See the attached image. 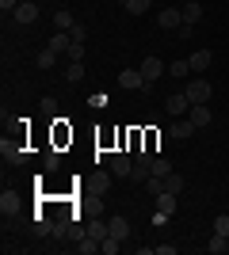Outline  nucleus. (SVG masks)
Here are the masks:
<instances>
[{
    "label": "nucleus",
    "mask_w": 229,
    "mask_h": 255,
    "mask_svg": "<svg viewBox=\"0 0 229 255\" xmlns=\"http://www.w3.org/2000/svg\"><path fill=\"white\" fill-rule=\"evenodd\" d=\"M119 88H122V92H149L142 69H122V73H119Z\"/></svg>",
    "instance_id": "f257e3e1"
},
{
    "label": "nucleus",
    "mask_w": 229,
    "mask_h": 255,
    "mask_svg": "<svg viewBox=\"0 0 229 255\" xmlns=\"http://www.w3.org/2000/svg\"><path fill=\"white\" fill-rule=\"evenodd\" d=\"M176 198H180V194H168V191L157 194V213H153V225H164V221L176 213Z\"/></svg>",
    "instance_id": "f03ea898"
},
{
    "label": "nucleus",
    "mask_w": 229,
    "mask_h": 255,
    "mask_svg": "<svg viewBox=\"0 0 229 255\" xmlns=\"http://www.w3.org/2000/svg\"><path fill=\"white\" fill-rule=\"evenodd\" d=\"M184 92H187V99H191V107H195V103H210V96H214L210 80H191Z\"/></svg>",
    "instance_id": "7ed1b4c3"
},
{
    "label": "nucleus",
    "mask_w": 229,
    "mask_h": 255,
    "mask_svg": "<svg viewBox=\"0 0 229 255\" xmlns=\"http://www.w3.org/2000/svg\"><path fill=\"white\" fill-rule=\"evenodd\" d=\"M11 19L19 23V27H31V23L38 19V4H34V0H19V8L11 11Z\"/></svg>",
    "instance_id": "20e7f679"
},
{
    "label": "nucleus",
    "mask_w": 229,
    "mask_h": 255,
    "mask_svg": "<svg viewBox=\"0 0 229 255\" xmlns=\"http://www.w3.org/2000/svg\"><path fill=\"white\" fill-rule=\"evenodd\" d=\"M138 69H142V76H145V84H157V80H161V73H164V61L161 57H145L142 65H138Z\"/></svg>",
    "instance_id": "39448f33"
},
{
    "label": "nucleus",
    "mask_w": 229,
    "mask_h": 255,
    "mask_svg": "<svg viewBox=\"0 0 229 255\" xmlns=\"http://www.w3.org/2000/svg\"><path fill=\"white\" fill-rule=\"evenodd\" d=\"M187 107H191V99H187V92H172V96L164 99V111H168V115L172 118H180L187 111Z\"/></svg>",
    "instance_id": "423d86ee"
},
{
    "label": "nucleus",
    "mask_w": 229,
    "mask_h": 255,
    "mask_svg": "<svg viewBox=\"0 0 229 255\" xmlns=\"http://www.w3.org/2000/svg\"><path fill=\"white\" fill-rule=\"evenodd\" d=\"M130 168H134V160L126 156V152H115V156H111V175H115V179H130Z\"/></svg>",
    "instance_id": "0eeeda50"
},
{
    "label": "nucleus",
    "mask_w": 229,
    "mask_h": 255,
    "mask_svg": "<svg viewBox=\"0 0 229 255\" xmlns=\"http://www.w3.org/2000/svg\"><path fill=\"white\" fill-rule=\"evenodd\" d=\"M157 27H164V31H180V27H184V11H180V8H164L161 19H157Z\"/></svg>",
    "instance_id": "6e6552de"
},
{
    "label": "nucleus",
    "mask_w": 229,
    "mask_h": 255,
    "mask_svg": "<svg viewBox=\"0 0 229 255\" xmlns=\"http://www.w3.org/2000/svg\"><path fill=\"white\" fill-rule=\"evenodd\" d=\"M187 61H191V73H207L210 65H214V53H210V50H195Z\"/></svg>",
    "instance_id": "1a4fd4ad"
},
{
    "label": "nucleus",
    "mask_w": 229,
    "mask_h": 255,
    "mask_svg": "<svg viewBox=\"0 0 229 255\" xmlns=\"http://www.w3.org/2000/svg\"><path fill=\"white\" fill-rule=\"evenodd\" d=\"M187 118H191V126H195V129H203V126H210V122H214V118H210V107H207V103H195Z\"/></svg>",
    "instance_id": "9d476101"
},
{
    "label": "nucleus",
    "mask_w": 229,
    "mask_h": 255,
    "mask_svg": "<svg viewBox=\"0 0 229 255\" xmlns=\"http://www.w3.org/2000/svg\"><path fill=\"white\" fill-rule=\"evenodd\" d=\"M191 133H195L191 118H184V122H172V126H168V137H172V141H187Z\"/></svg>",
    "instance_id": "9b49d317"
},
{
    "label": "nucleus",
    "mask_w": 229,
    "mask_h": 255,
    "mask_svg": "<svg viewBox=\"0 0 229 255\" xmlns=\"http://www.w3.org/2000/svg\"><path fill=\"white\" fill-rule=\"evenodd\" d=\"M180 11H184V23H187V27H195V23L203 19V4H199V0H187Z\"/></svg>",
    "instance_id": "f8f14e48"
},
{
    "label": "nucleus",
    "mask_w": 229,
    "mask_h": 255,
    "mask_svg": "<svg viewBox=\"0 0 229 255\" xmlns=\"http://www.w3.org/2000/svg\"><path fill=\"white\" fill-rule=\"evenodd\" d=\"M99 248H103V240L92 236V233H84V236H80V244H76V252H80V255H96Z\"/></svg>",
    "instance_id": "ddd939ff"
},
{
    "label": "nucleus",
    "mask_w": 229,
    "mask_h": 255,
    "mask_svg": "<svg viewBox=\"0 0 229 255\" xmlns=\"http://www.w3.org/2000/svg\"><path fill=\"white\" fill-rule=\"evenodd\" d=\"M69 46H73V34H65V31L50 34V50L54 53H69Z\"/></svg>",
    "instance_id": "4468645a"
},
{
    "label": "nucleus",
    "mask_w": 229,
    "mask_h": 255,
    "mask_svg": "<svg viewBox=\"0 0 229 255\" xmlns=\"http://www.w3.org/2000/svg\"><path fill=\"white\" fill-rule=\"evenodd\" d=\"M207 252H210V255H222V252H229V236L214 233V236L207 240Z\"/></svg>",
    "instance_id": "2eb2a0df"
},
{
    "label": "nucleus",
    "mask_w": 229,
    "mask_h": 255,
    "mask_svg": "<svg viewBox=\"0 0 229 255\" xmlns=\"http://www.w3.org/2000/svg\"><path fill=\"white\" fill-rule=\"evenodd\" d=\"M111 236H119V240H126V236H130V221H126V217H111Z\"/></svg>",
    "instance_id": "dca6fc26"
},
{
    "label": "nucleus",
    "mask_w": 229,
    "mask_h": 255,
    "mask_svg": "<svg viewBox=\"0 0 229 255\" xmlns=\"http://www.w3.org/2000/svg\"><path fill=\"white\" fill-rule=\"evenodd\" d=\"M149 171H153V175H161V179H164V175H172V160H164V156H153V164H149Z\"/></svg>",
    "instance_id": "f3484780"
},
{
    "label": "nucleus",
    "mask_w": 229,
    "mask_h": 255,
    "mask_svg": "<svg viewBox=\"0 0 229 255\" xmlns=\"http://www.w3.org/2000/svg\"><path fill=\"white\" fill-rule=\"evenodd\" d=\"M153 171H149V164H142V160H134V168H130V183H145Z\"/></svg>",
    "instance_id": "a211bd4d"
},
{
    "label": "nucleus",
    "mask_w": 229,
    "mask_h": 255,
    "mask_svg": "<svg viewBox=\"0 0 229 255\" xmlns=\"http://www.w3.org/2000/svg\"><path fill=\"white\" fill-rule=\"evenodd\" d=\"M164 191H168V194H180V191H184V175H180V171L164 175Z\"/></svg>",
    "instance_id": "6ab92c4d"
},
{
    "label": "nucleus",
    "mask_w": 229,
    "mask_h": 255,
    "mask_svg": "<svg viewBox=\"0 0 229 255\" xmlns=\"http://www.w3.org/2000/svg\"><path fill=\"white\" fill-rule=\"evenodd\" d=\"M73 11H54V27H57V31H73Z\"/></svg>",
    "instance_id": "aec40b11"
},
{
    "label": "nucleus",
    "mask_w": 229,
    "mask_h": 255,
    "mask_svg": "<svg viewBox=\"0 0 229 255\" xmlns=\"http://www.w3.org/2000/svg\"><path fill=\"white\" fill-rule=\"evenodd\" d=\"M65 80H69V84H80V80H84V65H80V61H69Z\"/></svg>",
    "instance_id": "412c9836"
},
{
    "label": "nucleus",
    "mask_w": 229,
    "mask_h": 255,
    "mask_svg": "<svg viewBox=\"0 0 229 255\" xmlns=\"http://www.w3.org/2000/svg\"><path fill=\"white\" fill-rule=\"evenodd\" d=\"M122 8L130 11V15H145V11H149V0H122Z\"/></svg>",
    "instance_id": "4be33fe9"
},
{
    "label": "nucleus",
    "mask_w": 229,
    "mask_h": 255,
    "mask_svg": "<svg viewBox=\"0 0 229 255\" xmlns=\"http://www.w3.org/2000/svg\"><path fill=\"white\" fill-rule=\"evenodd\" d=\"M54 61H57V53L50 50V46H46V50L38 53V69H54Z\"/></svg>",
    "instance_id": "5701e85b"
},
{
    "label": "nucleus",
    "mask_w": 229,
    "mask_h": 255,
    "mask_svg": "<svg viewBox=\"0 0 229 255\" xmlns=\"http://www.w3.org/2000/svg\"><path fill=\"white\" fill-rule=\"evenodd\" d=\"M145 191H149L153 198H157V194L164 191V179H161V175H149V179H145Z\"/></svg>",
    "instance_id": "b1692460"
},
{
    "label": "nucleus",
    "mask_w": 229,
    "mask_h": 255,
    "mask_svg": "<svg viewBox=\"0 0 229 255\" xmlns=\"http://www.w3.org/2000/svg\"><path fill=\"white\" fill-rule=\"evenodd\" d=\"M168 73H172V76H187V73H191V61H172V65H168Z\"/></svg>",
    "instance_id": "393cba45"
},
{
    "label": "nucleus",
    "mask_w": 229,
    "mask_h": 255,
    "mask_svg": "<svg viewBox=\"0 0 229 255\" xmlns=\"http://www.w3.org/2000/svg\"><path fill=\"white\" fill-rule=\"evenodd\" d=\"M214 233L229 236V213H218V217H214Z\"/></svg>",
    "instance_id": "a878e982"
},
{
    "label": "nucleus",
    "mask_w": 229,
    "mask_h": 255,
    "mask_svg": "<svg viewBox=\"0 0 229 255\" xmlns=\"http://www.w3.org/2000/svg\"><path fill=\"white\" fill-rule=\"evenodd\" d=\"M65 57H69V61H84V42H73Z\"/></svg>",
    "instance_id": "bb28decb"
},
{
    "label": "nucleus",
    "mask_w": 229,
    "mask_h": 255,
    "mask_svg": "<svg viewBox=\"0 0 229 255\" xmlns=\"http://www.w3.org/2000/svg\"><path fill=\"white\" fill-rule=\"evenodd\" d=\"M69 34H73V42H88V27H84V23H73V31H69Z\"/></svg>",
    "instance_id": "cd10ccee"
},
{
    "label": "nucleus",
    "mask_w": 229,
    "mask_h": 255,
    "mask_svg": "<svg viewBox=\"0 0 229 255\" xmlns=\"http://www.w3.org/2000/svg\"><path fill=\"white\" fill-rule=\"evenodd\" d=\"M15 206H19V202H15V194H4V198H0V210H4V213H15Z\"/></svg>",
    "instance_id": "c85d7f7f"
},
{
    "label": "nucleus",
    "mask_w": 229,
    "mask_h": 255,
    "mask_svg": "<svg viewBox=\"0 0 229 255\" xmlns=\"http://www.w3.org/2000/svg\"><path fill=\"white\" fill-rule=\"evenodd\" d=\"M111 179H115V175H111V171H99V183H96V187H99V194H107Z\"/></svg>",
    "instance_id": "c756f323"
},
{
    "label": "nucleus",
    "mask_w": 229,
    "mask_h": 255,
    "mask_svg": "<svg viewBox=\"0 0 229 255\" xmlns=\"http://www.w3.org/2000/svg\"><path fill=\"white\" fill-rule=\"evenodd\" d=\"M153 255H176V244H161V248H153Z\"/></svg>",
    "instance_id": "7c9ffc66"
},
{
    "label": "nucleus",
    "mask_w": 229,
    "mask_h": 255,
    "mask_svg": "<svg viewBox=\"0 0 229 255\" xmlns=\"http://www.w3.org/2000/svg\"><path fill=\"white\" fill-rule=\"evenodd\" d=\"M0 8H4V11H15V8H19V0H0Z\"/></svg>",
    "instance_id": "2f4dec72"
}]
</instances>
